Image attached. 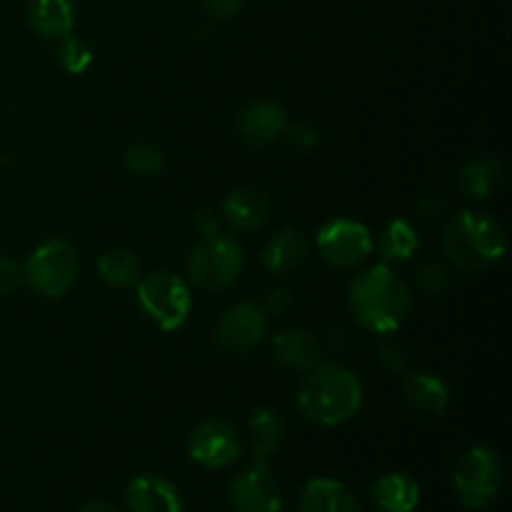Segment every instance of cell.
<instances>
[{
    "label": "cell",
    "mask_w": 512,
    "mask_h": 512,
    "mask_svg": "<svg viewBox=\"0 0 512 512\" xmlns=\"http://www.w3.org/2000/svg\"><path fill=\"white\" fill-rule=\"evenodd\" d=\"M248 435L255 463H268L283 445L285 420L280 418L278 410L258 408L248 420Z\"/></svg>",
    "instance_id": "obj_20"
},
{
    "label": "cell",
    "mask_w": 512,
    "mask_h": 512,
    "mask_svg": "<svg viewBox=\"0 0 512 512\" xmlns=\"http://www.w3.org/2000/svg\"><path fill=\"white\" fill-rule=\"evenodd\" d=\"M305 258H308V238L298 228H293V225L275 230L268 238V243H265L263 253H260L265 270L275 275L290 273Z\"/></svg>",
    "instance_id": "obj_17"
},
{
    "label": "cell",
    "mask_w": 512,
    "mask_h": 512,
    "mask_svg": "<svg viewBox=\"0 0 512 512\" xmlns=\"http://www.w3.org/2000/svg\"><path fill=\"white\" fill-rule=\"evenodd\" d=\"M270 198L260 188H238L225 198L223 220L238 233L258 230L270 218Z\"/></svg>",
    "instance_id": "obj_16"
},
{
    "label": "cell",
    "mask_w": 512,
    "mask_h": 512,
    "mask_svg": "<svg viewBox=\"0 0 512 512\" xmlns=\"http://www.w3.org/2000/svg\"><path fill=\"white\" fill-rule=\"evenodd\" d=\"M98 275L110 288H133L140 280V260L123 248L105 250L98 258Z\"/></svg>",
    "instance_id": "obj_24"
},
{
    "label": "cell",
    "mask_w": 512,
    "mask_h": 512,
    "mask_svg": "<svg viewBox=\"0 0 512 512\" xmlns=\"http://www.w3.org/2000/svg\"><path fill=\"white\" fill-rule=\"evenodd\" d=\"M125 168L140 178H153L165 168V153L155 143H135L125 150Z\"/></svg>",
    "instance_id": "obj_25"
},
{
    "label": "cell",
    "mask_w": 512,
    "mask_h": 512,
    "mask_svg": "<svg viewBox=\"0 0 512 512\" xmlns=\"http://www.w3.org/2000/svg\"><path fill=\"white\" fill-rule=\"evenodd\" d=\"M290 305H293V293L288 288H275L270 290L268 298H265V303L260 308H263V313L268 318H280V315L288 313Z\"/></svg>",
    "instance_id": "obj_30"
},
{
    "label": "cell",
    "mask_w": 512,
    "mask_h": 512,
    "mask_svg": "<svg viewBox=\"0 0 512 512\" xmlns=\"http://www.w3.org/2000/svg\"><path fill=\"white\" fill-rule=\"evenodd\" d=\"M243 3L245 0H200L203 10L213 20H230L233 15L240 13Z\"/></svg>",
    "instance_id": "obj_32"
},
{
    "label": "cell",
    "mask_w": 512,
    "mask_h": 512,
    "mask_svg": "<svg viewBox=\"0 0 512 512\" xmlns=\"http://www.w3.org/2000/svg\"><path fill=\"white\" fill-rule=\"evenodd\" d=\"M58 63L65 73L83 75L93 65V48L83 38H75L73 33L65 35L58 45Z\"/></svg>",
    "instance_id": "obj_26"
},
{
    "label": "cell",
    "mask_w": 512,
    "mask_h": 512,
    "mask_svg": "<svg viewBox=\"0 0 512 512\" xmlns=\"http://www.w3.org/2000/svg\"><path fill=\"white\" fill-rule=\"evenodd\" d=\"M270 353H273V358L283 368L305 370L308 373L310 368H315L323 360V343L310 330L288 328L273 335Z\"/></svg>",
    "instance_id": "obj_14"
},
{
    "label": "cell",
    "mask_w": 512,
    "mask_h": 512,
    "mask_svg": "<svg viewBox=\"0 0 512 512\" xmlns=\"http://www.w3.org/2000/svg\"><path fill=\"white\" fill-rule=\"evenodd\" d=\"M195 228L200 230V235H215L218 233V225H220V215L213 205H205L195 213Z\"/></svg>",
    "instance_id": "obj_34"
},
{
    "label": "cell",
    "mask_w": 512,
    "mask_h": 512,
    "mask_svg": "<svg viewBox=\"0 0 512 512\" xmlns=\"http://www.w3.org/2000/svg\"><path fill=\"white\" fill-rule=\"evenodd\" d=\"M370 500L383 512H413L420 503V485L405 473H385L370 488Z\"/></svg>",
    "instance_id": "obj_19"
},
{
    "label": "cell",
    "mask_w": 512,
    "mask_h": 512,
    "mask_svg": "<svg viewBox=\"0 0 512 512\" xmlns=\"http://www.w3.org/2000/svg\"><path fill=\"white\" fill-rule=\"evenodd\" d=\"M238 130L245 143L258 145V148L273 145L288 130V113L273 100H255L240 110Z\"/></svg>",
    "instance_id": "obj_13"
},
{
    "label": "cell",
    "mask_w": 512,
    "mask_h": 512,
    "mask_svg": "<svg viewBox=\"0 0 512 512\" xmlns=\"http://www.w3.org/2000/svg\"><path fill=\"white\" fill-rule=\"evenodd\" d=\"M505 168L498 158L493 155H480L465 163L463 173H460V190H463L468 198L475 200H488L490 195L498 193V188L503 185Z\"/></svg>",
    "instance_id": "obj_21"
},
{
    "label": "cell",
    "mask_w": 512,
    "mask_h": 512,
    "mask_svg": "<svg viewBox=\"0 0 512 512\" xmlns=\"http://www.w3.org/2000/svg\"><path fill=\"white\" fill-rule=\"evenodd\" d=\"M230 503L235 512H280L283 493L268 463H250L230 480Z\"/></svg>",
    "instance_id": "obj_10"
},
{
    "label": "cell",
    "mask_w": 512,
    "mask_h": 512,
    "mask_svg": "<svg viewBox=\"0 0 512 512\" xmlns=\"http://www.w3.org/2000/svg\"><path fill=\"white\" fill-rule=\"evenodd\" d=\"M128 512H183V495L173 480L163 475H138L125 488Z\"/></svg>",
    "instance_id": "obj_12"
},
{
    "label": "cell",
    "mask_w": 512,
    "mask_h": 512,
    "mask_svg": "<svg viewBox=\"0 0 512 512\" xmlns=\"http://www.w3.org/2000/svg\"><path fill=\"white\" fill-rule=\"evenodd\" d=\"M453 488L460 505L468 510H483L493 503L503 488V463L500 455L488 445H475L465 450L453 470Z\"/></svg>",
    "instance_id": "obj_7"
},
{
    "label": "cell",
    "mask_w": 512,
    "mask_h": 512,
    "mask_svg": "<svg viewBox=\"0 0 512 512\" xmlns=\"http://www.w3.org/2000/svg\"><path fill=\"white\" fill-rule=\"evenodd\" d=\"M28 23L40 38H65L73 33L75 0H30Z\"/></svg>",
    "instance_id": "obj_18"
},
{
    "label": "cell",
    "mask_w": 512,
    "mask_h": 512,
    "mask_svg": "<svg viewBox=\"0 0 512 512\" xmlns=\"http://www.w3.org/2000/svg\"><path fill=\"white\" fill-rule=\"evenodd\" d=\"M363 408L358 375L340 363L315 365L298 388V410L313 423L335 428L348 423Z\"/></svg>",
    "instance_id": "obj_2"
},
{
    "label": "cell",
    "mask_w": 512,
    "mask_h": 512,
    "mask_svg": "<svg viewBox=\"0 0 512 512\" xmlns=\"http://www.w3.org/2000/svg\"><path fill=\"white\" fill-rule=\"evenodd\" d=\"M300 512H363L358 495L333 478H313L300 493Z\"/></svg>",
    "instance_id": "obj_15"
},
{
    "label": "cell",
    "mask_w": 512,
    "mask_h": 512,
    "mask_svg": "<svg viewBox=\"0 0 512 512\" xmlns=\"http://www.w3.org/2000/svg\"><path fill=\"white\" fill-rule=\"evenodd\" d=\"M418 285L425 293H445L450 288V270L440 263H425L418 270Z\"/></svg>",
    "instance_id": "obj_27"
},
{
    "label": "cell",
    "mask_w": 512,
    "mask_h": 512,
    "mask_svg": "<svg viewBox=\"0 0 512 512\" xmlns=\"http://www.w3.org/2000/svg\"><path fill=\"white\" fill-rule=\"evenodd\" d=\"M315 248L328 265L338 270H350L363 265L373 255L375 243L363 223L350 218H335L318 230Z\"/></svg>",
    "instance_id": "obj_8"
},
{
    "label": "cell",
    "mask_w": 512,
    "mask_h": 512,
    "mask_svg": "<svg viewBox=\"0 0 512 512\" xmlns=\"http://www.w3.org/2000/svg\"><path fill=\"white\" fill-rule=\"evenodd\" d=\"M245 253L230 235H203L188 258V278L203 290H225L240 278Z\"/></svg>",
    "instance_id": "obj_6"
},
{
    "label": "cell",
    "mask_w": 512,
    "mask_h": 512,
    "mask_svg": "<svg viewBox=\"0 0 512 512\" xmlns=\"http://www.w3.org/2000/svg\"><path fill=\"white\" fill-rule=\"evenodd\" d=\"M135 298L140 310L165 333L183 328L193 310V295L188 283L170 270H153L140 275L135 283Z\"/></svg>",
    "instance_id": "obj_4"
},
{
    "label": "cell",
    "mask_w": 512,
    "mask_h": 512,
    "mask_svg": "<svg viewBox=\"0 0 512 512\" xmlns=\"http://www.w3.org/2000/svg\"><path fill=\"white\" fill-rule=\"evenodd\" d=\"M380 363L385 365L393 373H405L408 370V353H405L403 345L398 343H385L380 345Z\"/></svg>",
    "instance_id": "obj_31"
},
{
    "label": "cell",
    "mask_w": 512,
    "mask_h": 512,
    "mask_svg": "<svg viewBox=\"0 0 512 512\" xmlns=\"http://www.w3.org/2000/svg\"><path fill=\"white\" fill-rule=\"evenodd\" d=\"M23 283V265L15 263L13 258H3L0 255V295L15 293Z\"/></svg>",
    "instance_id": "obj_28"
},
{
    "label": "cell",
    "mask_w": 512,
    "mask_h": 512,
    "mask_svg": "<svg viewBox=\"0 0 512 512\" xmlns=\"http://www.w3.org/2000/svg\"><path fill=\"white\" fill-rule=\"evenodd\" d=\"M418 213L423 215V218H443V215L448 213V200L438 193L423 195V198L418 200Z\"/></svg>",
    "instance_id": "obj_33"
},
{
    "label": "cell",
    "mask_w": 512,
    "mask_h": 512,
    "mask_svg": "<svg viewBox=\"0 0 512 512\" xmlns=\"http://www.w3.org/2000/svg\"><path fill=\"white\" fill-rule=\"evenodd\" d=\"M268 335V315L258 303L240 300L220 315L215 325V343L225 350H250Z\"/></svg>",
    "instance_id": "obj_11"
},
{
    "label": "cell",
    "mask_w": 512,
    "mask_h": 512,
    "mask_svg": "<svg viewBox=\"0 0 512 512\" xmlns=\"http://www.w3.org/2000/svg\"><path fill=\"white\" fill-rule=\"evenodd\" d=\"M420 248L418 230L413 223H408L405 218H395L385 225V230L380 233L378 250L383 255L385 263H403V260L413 258L415 250Z\"/></svg>",
    "instance_id": "obj_23"
},
{
    "label": "cell",
    "mask_w": 512,
    "mask_h": 512,
    "mask_svg": "<svg viewBox=\"0 0 512 512\" xmlns=\"http://www.w3.org/2000/svg\"><path fill=\"white\" fill-rule=\"evenodd\" d=\"M78 512H120V510L113 508L110 503H103V500H93V503H85Z\"/></svg>",
    "instance_id": "obj_35"
},
{
    "label": "cell",
    "mask_w": 512,
    "mask_h": 512,
    "mask_svg": "<svg viewBox=\"0 0 512 512\" xmlns=\"http://www.w3.org/2000/svg\"><path fill=\"white\" fill-rule=\"evenodd\" d=\"M348 305L353 318L365 330L393 335L408 320L413 310V295L400 273H395L388 263H378L355 275L348 290Z\"/></svg>",
    "instance_id": "obj_1"
},
{
    "label": "cell",
    "mask_w": 512,
    "mask_h": 512,
    "mask_svg": "<svg viewBox=\"0 0 512 512\" xmlns=\"http://www.w3.org/2000/svg\"><path fill=\"white\" fill-rule=\"evenodd\" d=\"M405 398L415 410L428 415H440L450 405V390L445 380L433 373H410L405 378Z\"/></svg>",
    "instance_id": "obj_22"
},
{
    "label": "cell",
    "mask_w": 512,
    "mask_h": 512,
    "mask_svg": "<svg viewBox=\"0 0 512 512\" xmlns=\"http://www.w3.org/2000/svg\"><path fill=\"white\" fill-rule=\"evenodd\" d=\"M445 255L468 273H480L498 263L508 250V235L498 218L483 210H460L443 233Z\"/></svg>",
    "instance_id": "obj_3"
},
{
    "label": "cell",
    "mask_w": 512,
    "mask_h": 512,
    "mask_svg": "<svg viewBox=\"0 0 512 512\" xmlns=\"http://www.w3.org/2000/svg\"><path fill=\"white\" fill-rule=\"evenodd\" d=\"M240 453H243V443H240L238 430L228 420H203L200 425H195L188 438V455L200 468H228L240 458Z\"/></svg>",
    "instance_id": "obj_9"
},
{
    "label": "cell",
    "mask_w": 512,
    "mask_h": 512,
    "mask_svg": "<svg viewBox=\"0 0 512 512\" xmlns=\"http://www.w3.org/2000/svg\"><path fill=\"white\" fill-rule=\"evenodd\" d=\"M285 133L290 135V143L300 150H313V148H318V143H320V130L310 123L288 125V130H285Z\"/></svg>",
    "instance_id": "obj_29"
},
{
    "label": "cell",
    "mask_w": 512,
    "mask_h": 512,
    "mask_svg": "<svg viewBox=\"0 0 512 512\" xmlns=\"http://www.w3.org/2000/svg\"><path fill=\"white\" fill-rule=\"evenodd\" d=\"M80 275V255L68 240H45L23 265V278L43 298H63Z\"/></svg>",
    "instance_id": "obj_5"
}]
</instances>
